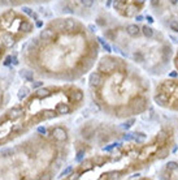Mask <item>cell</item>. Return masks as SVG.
Returning a JSON list of instances; mask_svg holds the SVG:
<instances>
[{"label": "cell", "instance_id": "obj_1", "mask_svg": "<svg viewBox=\"0 0 178 180\" xmlns=\"http://www.w3.org/2000/svg\"><path fill=\"white\" fill-rule=\"evenodd\" d=\"M52 136H53V138H56L57 141H65L66 137H68L66 132L64 131L63 128H60V127L53 129V131H52Z\"/></svg>", "mask_w": 178, "mask_h": 180}, {"label": "cell", "instance_id": "obj_2", "mask_svg": "<svg viewBox=\"0 0 178 180\" xmlns=\"http://www.w3.org/2000/svg\"><path fill=\"white\" fill-rule=\"evenodd\" d=\"M22 114H24V111L21 107H13L8 112V119L9 120H17V119H20L22 116Z\"/></svg>", "mask_w": 178, "mask_h": 180}, {"label": "cell", "instance_id": "obj_3", "mask_svg": "<svg viewBox=\"0 0 178 180\" xmlns=\"http://www.w3.org/2000/svg\"><path fill=\"white\" fill-rule=\"evenodd\" d=\"M139 28H138V25L135 24H130L126 26V33L130 35V37H138L139 35Z\"/></svg>", "mask_w": 178, "mask_h": 180}, {"label": "cell", "instance_id": "obj_4", "mask_svg": "<svg viewBox=\"0 0 178 180\" xmlns=\"http://www.w3.org/2000/svg\"><path fill=\"white\" fill-rule=\"evenodd\" d=\"M102 81H103V77H102V74L100 73H98V72H94V73L91 74V77H90V82H91V86H99L102 84Z\"/></svg>", "mask_w": 178, "mask_h": 180}, {"label": "cell", "instance_id": "obj_5", "mask_svg": "<svg viewBox=\"0 0 178 180\" xmlns=\"http://www.w3.org/2000/svg\"><path fill=\"white\" fill-rule=\"evenodd\" d=\"M116 67L115 62H109V60H103V62L100 63V65H99V69H104L105 72H111L113 71V68Z\"/></svg>", "mask_w": 178, "mask_h": 180}, {"label": "cell", "instance_id": "obj_6", "mask_svg": "<svg viewBox=\"0 0 178 180\" xmlns=\"http://www.w3.org/2000/svg\"><path fill=\"white\" fill-rule=\"evenodd\" d=\"M56 112L60 115H68L70 112V107L65 103H59L57 106H56Z\"/></svg>", "mask_w": 178, "mask_h": 180}, {"label": "cell", "instance_id": "obj_7", "mask_svg": "<svg viewBox=\"0 0 178 180\" xmlns=\"http://www.w3.org/2000/svg\"><path fill=\"white\" fill-rule=\"evenodd\" d=\"M1 42L4 43L5 46H12L13 43H15V39H13L12 34H9V33H4V34H1Z\"/></svg>", "mask_w": 178, "mask_h": 180}, {"label": "cell", "instance_id": "obj_8", "mask_svg": "<svg viewBox=\"0 0 178 180\" xmlns=\"http://www.w3.org/2000/svg\"><path fill=\"white\" fill-rule=\"evenodd\" d=\"M53 38V31L51 29H46V30H42L40 33V39L42 41H51Z\"/></svg>", "mask_w": 178, "mask_h": 180}, {"label": "cell", "instance_id": "obj_9", "mask_svg": "<svg viewBox=\"0 0 178 180\" xmlns=\"http://www.w3.org/2000/svg\"><path fill=\"white\" fill-rule=\"evenodd\" d=\"M20 29H21L22 31H26V33H29V31H31V30L34 29V26H33V24H31V22H29V21H24V22H21Z\"/></svg>", "mask_w": 178, "mask_h": 180}, {"label": "cell", "instance_id": "obj_10", "mask_svg": "<svg viewBox=\"0 0 178 180\" xmlns=\"http://www.w3.org/2000/svg\"><path fill=\"white\" fill-rule=\"evenodd\" d=\"M142 33H143V35L146 38H152V37H154V30H152L149 26H147V25L142 28Z\"/></svg>", "mask_w": 178, "mask_h": 180}, {"label": "cell", "instance_id": "obj_11", "mask_svg": "<svg viewBox=\"0 0 178 180\" xmlns=\"http://www.w3.org/2000/svg\"><path fill=\"white\" fill-rule=\"evenodd\" d=\"M20 74H21V77H24L25 80H27V81L34 80V74H33V72H30V71H21Z\"/></svg>", "mask_w": 178, "mask_h": 180}, {"label": "cell", "instance_id": "obj_12", "mask_svg": "<svg viewBox=\"0 0 178 180\" xmlns=\"http://www.w3.org/2000/svg\"><path fill=\"white\" fill-rule=\"evenodd\" d=\"M37 95L39 97V98H47V97L51 95V93H49L48 89L43 88V89H39V90H38V91H37Z\"/></svg>", "mask_w": 178, "mask_h": 180}, {"label": "cell", "instance_id": "obj_13", "mask_svg": "<svg viewBox=\"0 0 178 180\" xmlns=\"http://www.w3.org/2000/svg\"><path fill=\"white\" fill-rule=\"evenodd\" d=\"M76 20L73 19H66L65 20V30H73L74 26H76Z\"/></svg>", "mask_w": 178, "mask_h": 180}, {"label": "cell", "instance_id": "obj_14", "mask_svg": "<svg viewBox=\"0 0 178 180\" xmlns=\"http://www.w3.org/2000/svg\"><path fill=\"white\" fill-rule=\"evenodd\" d=\"M155 102L159 104V106H165V103H166V98L164 95L161 94H159V95H156L155 97Z\"/></svg>", "mask_w": 178, "mask_h": 180}, {"label": "cell", "instance_id": "obj_15", "mask_svg": "<svg viewBox=\"0 0 178 180\" xmlns=\"http://www.w3.org/2000/svg\"><path fill=\"white\" fill-rule=\"evenodd\" d=\"M27 94H29V89H27L26 86H22V88L20 89V91H18V98L20 99H24Z\"/></svg>", "mask_w": 178, "mask_h": 180}, {"label": "cell", "instance_id": "obj_16", "mask_svg": "<svg viewBox=\"0 0 178 180\" xmlns=\"http://www.w3.org/2000/svg\"><path fill=\"white\" fill-rule=\"evenodd\" d=\"M146 140V136L143 133H134V141L137 142H143Z\"/></svg>", "mask_w": 178, "mask_h": 180}, {"label": "cell", "instance_id": "obj_17", "mask_svg": "<svg viewBox=\"0 0 178 180\" xmlns=\"http://www.w3.org/2000/svg\"><path fill=\"white\" fill-rule=\"evenodd\" d=\"M73 99L76 100V102H81V100L83 99V93H82V91H76V93H73Z\"/></svg>", "mask_w": 178, "mask_h": 180}, {"label": "cell", "instance_id": "obj_18", "mask_svg": "<svg viewBox=\"0 0 178 180\" xmlns=\"http://www.w3.org/2000/svg\"><path fill=\"white\" fill-rule=\"evenodd\" d=\"M134 123H135V119H130V120H127V121H125V123L122 124V128L129 129V128L133 127V124H134Z\"/></svg>", "mask_w": 178, "mask_h": 180}, {"label": "cell", "instance_id": "obj_19", "mask_svg": "<svg viewBox=\"0 0 178 180\" xmlns=\"http://www.w3.org/2000/svg\"><path fill=\"white\" fill-rule=\"evenodd\" d=\"M159 158H165L166 155H169V150L168 149H160L157 152Z\"/></svg>", "mask_w": 178, "mask_h": 180}, {"label": "cell", "instance_id": "obj_20", "mask_svg": "<svg viewBox=\"0 0 178 180\" xmlns=\"http://www.w3.org/2000/svg\"><path fill=\"white\" fill-rule=\"evenodd\" d=\"M166 167H168V170H177V168H178V163H177V162L170 161V162L166 163Z\"/></svg>", "mask_w": 178, "mask_h": 180}, {"label": "cell", "instance_id": "obj_21", "mask_svg": "<svg viewBox=\"0 0 178 180\" xmlns=\"http://www.w3.org/2000/svg\"><path fill=\"white\" fill-rule=\"evenodd\" d=\"M81 3L86 7V8H91V7L94 5V0H81Z\"/></svg>", "mask_w": 178, "mask_h": 180}, {"label": "cell", "instance_id": "obj_22", "mask_svg": "<svg viewBox=\"0 0 178 180\" xmlns=\"http://www.w3.org/2000/svg\"><path fill=\"white\" fill-rule=\"evenodd\" d=\"M122 7H124V4L120 1V0H115V3H113V8L117 9V10H120Z\"/></svg>", "mask_w": 178, "mask_h": 180}, {"label": "cell", "instance_id": "obj_23", "mask_svg": "<svg viewBox=\"0 0 178 180\" xmlns=\"http://www.w3.org/2000/svg\"><path fill=\"white\" fill-rule=\"evenodd\" d=\"M170 29L173 31H176V33H178V21H172L170 22Z\"/></svg>", "mask_w": 178, "mask_h": 180}, {"label": "cell", "instance_id": "obj_24", "mask_svg": "<svg viewBox=\"0 0 178 180\" xmlns=\"http://www.w3.org/2000/svg\"><path fill=\"white\" fill-rule=\"evenodd\" d=\"M72 171H73V167H72V166H68V167L65 168V170H64V171L61 172V176H68V175H69Z\"/></svg>", "mask_w": 178, "mask_h": 180}, {"label": "cell", "instance_id": "obj_25", "mask_svg": "<svg viewBox=\"0 0 178 180\" xmlns=\"http://www.w3.org/2000/svg\"><path fill=\"white\" fill-rule=\"evenodd\" d=\"M134 60H135V62H139V63L143 62V56H142V54L140 52L134 54Z\"/></svg>", "mask_w": 178, "mask_h": 180}, {"label": "cell", "instance_id": "obj_26", "mask_svg": "<svg viewBox=\"0 0 178 180\" xmlns=\"http://www.w3.org/2000/svg\"><path fill=\"white\" fill-rule=\"evenodd\" d=\"M124 140H126V141H133L134 133H125V135H124Z\"/></svg>", "mask_w": 178, "mask_h": 180}, {"label": "cell", "instance_id": "obj_27", "mask_svg": "<svg viewBox=\"0 0 178 180\" xmlns=\"http://www.w3.org/2000/svg\"><path fill=\"white\" fill-rule=\"evenodd\" d=\"M43 86V82L42 81H37V82H33V89H39Z\"/></svg>", "mask_w": 178, "mask_h": 180}, {"label": "cell", "instance_id": "obj_28", "mask_svg": "<svg viewBox=\"0 0 178 180\" xmlns=\"http://www.w3.org/2000/svg\"><path fill=\"white\" fill-rule=\"evenodd\" d=\"M102 45H103V48H104V50H105V51H107V52H111V51H112V48H111V46H109V45H108V43H105V42H103V43H102Z\"/></svg>", "mask_w": 178, "mask_h": 180}, {"label": "cell", "instance_id": "obj_29", "mask_svg": "<svg viewBox=\"0 0 178 180\" xmlns=\"http://www.w3.org/2000/svg\"><path fill=\"white\" fill-rule=\"evenodd\" d=\"M85 157V152L83 150H79V152H78V154H77V161L79 162V161H82V158Z\"/></svg>", "mask_w": 178, "mask_h": 180}, {"label": "cell", "instance_id": "obj_30", "mask_svg": "<svg viewBox=\"0 0 178 180\" xmlns=\"http://www.w3.org/2000/svg\"><path fill=\"white\" fill-rule=\"evenodd\" d=\"M115 146H120V144H116V142H115V144H112V145H109V146L104 147V150H107V152H109V150H112Z\"/></svg>", "mask_w": 178, "mask_h": 180}, {"label": "cell", "instance_id": "obj_31", "mask_svg": "<svg viewBox=\"0 0 178 180\" xmlns=\"http://www.w3.org/2000/svg\"><path fill=\"white\" fill-rule=\"evenodd\" d=\"M10 153H12V149H4V150H1V155H4V157H7Z\"/></svg>", "mask_w": 178, "mask_h": 180}, {"label": "cell", "instance_id": "obj_32", "mask_svg": "<svg viewBox=\"0 0 178 180\" xmlns=\"http://www.w3.org/2000/svg\"><path fill=\"white\" fill-rule=\"evenodd\" d=\"M22 10H24V12L26 13V14H29V16H31V14L34 13V12H33V10H31L30 8H26V7H25V8H22Z\"/></svg>", "mask_w": 178, "mask_h": 180}, {"label": "cell", "instance_id": "obj_33", "mask_svg": "<svg viewBox=\"0 0 178 180\" xmlns=\"http://www.w3.org/2000/svg\"><path fill=\"white\" fill-rule=\"evenodd\" d=\"M38 132H39V133H43V135H46L47 129H46L44 127H38Z\"/></svg>", "mask_w": 178, "mask_h": 180}, {"label": "cell", "instance_id": "obj_34", "mask_svg": "<svg viewBox=\"0 0 178 180\" xmlns=\"http://www.w3.org/2000/svg\"><path fill=\"white\" fill-rule=\"evenodd\" d=\"M146 1H147V0H135V4H138V5H143Z\"/></svg>", "mask_w": 178, "mask_h": 180}, {"label": "cell", "instance_id": "obj_35", "mask_svg": "<svg viewBox=\"0 0 178 180\" xmlns=\"http://www.w3.org/2000/svg\"><path fill=\"white\" fill-rule=\"evenodd\" d=\"M10 62H12V57H7L5 62H4V65H9Z\"/></svg>", "mask_w": 178, "mask_h": 180}, {"label": "cell", "instance_id": "obj_36", "mask_svg": "<svg viewBox=\"0 0 178 180\" xmlns=\"http://www.w3.org/2000/svg\"><path fill=\"white\" fill-rule=\"evenodd\" d=\"M146 20H147L149 24H152V22H154V19H152V16H149V14H148V16H146Z\"/></svg>", "mask_w": 178, "mask_h": 180}, {"label": "cell", "instance_id": "obj_37", "mask_svg": "<svg viewBox=\"0 0 178 180\" xmlns=\"http://www.w3.org/2000/svg\"><path fill=\"white\" fill-rule=\"evenodd\" d=\"M38 46V39H33V42H31V47H37Z\"/></svg>", "mask_w": 178, "mask_h": 180}, {"label": "cell", "instance_id": "obj_38", "mask_svg": "<svg viewBox=\"0 0 178 180\" xmlns=\"http://www.w3.org/2000/svg\"><path fill=\"white\" fill-rule=\"evenodd\" d=\"M12 63L15 64V65H17V64H18V60H17L16 56H12Z\"/></svg>", "mask_w": 178, "mask_h": 180}, {"label": "cell", "instance_id": "obj_39", "mask_svg": "<svg viewBox=\"0 0 178 180\" xmlns=\"http://www.w3.org/2000/svg\"><path fill=\"white\" fill-rule=\"evenodd\" d=\"M151 4H152V7L159 5V0H151Z\"/></svg>", "mask_w": 178, "mask_h": 180}, {"label": "cell", "instance_id": "obj_40", "mask_svg": "<svg viewBox=\"0 0 178 180\" xmlns=\"http://www.w3.org/2000/svg\"><path fill=\"white\" fill-rule=\"evenodd\" d=\"M135 20H137V21H143V20H144V17H143V16H140V14H138V16L135 17Z\"/></svg>", "mask_w": 178, "mask_h": 180}, {"label": "cell", "instance_id": "obj_41", "mask_svg": "<svg viewBox=\"0 0 178 180\" xmlns=\"http://www.w3.org/2000/svg\"><path fill=\"white\" fill-rule=\"evenodd\" d=\"M169 3L173 5H176V4H178V0H169Z\"/></svg>", "mask_w": 178, "mask_h": 180}, {"label": "cell", "instance_id": "obj_42", "mask_svg": "<svg viewBox=\"0 0 178 180\" xmlns=\"http://www.w3.org/2000/svg\"><path fill=\"white\" fill-rule=\"evenodd\" d=\"M88 29H90L91 31H95V30H96V28H95L94 25H90V26H88Z\"/></svg>", "mask_w": 178, "mask_h": 180}, {"label": "cell", "instance_id": "obj_43", "mask_svg": "<svg viewBox=\"0 0 178 180\" xmlns=\"http://www.w3.org/2000/svg\"><path fill=\"white\" fill-rule=\"evenodd\" d=\"M37 26H38V28L43 26V22H42V21H37Z\"/></svg>", "mask_w": 178, "mask_h": 180}, {"label": "cell", "instance_id": "obj_44", "mask_svg": "<svg viewBox=\"0 0 178 180\" xmlns=\"http://www.w3.org/2000/svg\"><path fill=\"white\" fill-rule=\"evenodd\" d=\"M31 17H33L34 20H38V14L37 13H33V14H31Z\"/></svg>", "mask_w": 178, "mask_h": 180}, {"label": "cell", "instance_id": "obj_45", "mask_svg": "<svg viewBox=\"0 0 178 180\" xmlns=\"http://www.w3.org/2000/svg\"><path fill=\"white\" fill-rule=\"evenodd\" d=\"M20 128H21V127H20V125H15V127H13V131H15V132H16V131H18V129H20Z\"/></svg>", "mask_w": 178, "mask_h": 180}, {"label": "cell", "instance_id": "obj_46", "mask_svg": "<svg viewBox=\"0 0 178 180\" xmlns=\"http://www.w3.org/2000/svg\"><path fill=\"white\" fill-rule=\"evenodd\" d=\"M170 76H172V77H176L177 73H176V72H172V73H170Z\"/></svg>", "mask_w": 178, "mask_h": 180}, {"label": "cell", "instance_id": "obj_47", "mask_svg": "<svg viewBox=\"0 0 178 180\" xmlns=\"http://www.w3.org/2000/svg\"><path fill=\"white\" fill-rule=\"evenodd\" d=\"M3 129H4V125H3V124H0V131H3Z\"/></svg>", "mask_w": 178, "mask_h": 180}, {"label": "cell", "instance_id": "obj_48", "mask_svg": "<svg viewBox=\"0 0 178 180\" xmlns=\"http://www.w3.org/2000/svg\"><path fill=\"white\" fill-rule=\"evenodd\" d=\"M0 43H1V41H0ZM0 47H1V46H0Z\"/></svg>", "mask_w": 178, "mask_h": 180}]
</instances>
